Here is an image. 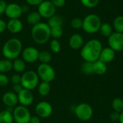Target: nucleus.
<instances>
[{"mask_svg": "<svg viewBox=\"0 0 123 123\" xmlns=\"http://www.w3.org/2000/svg\"><path fill=\"white\" fill-rule=\"evenodd\" d=\"M2 102L5 106L14 107L19 102L17 94L13 92H7L4 94L2 97Z\"/></svg>", "mask_w": 123, "mask_h": 123, "instance_id": "obj_16", "label": "nucleus"}, {"mask_svg": "<svg viewBox=\"0 0 123 123\" xmlns=\"http://www.w3.org/2000/svg\"><path fill=\"white\" fill-rule=\"evenodd\" d=\"M76 117L81 121H88L93 116V109L87 103H81L75 107L74 110Z\"/></svg>", "mask_w": 123, "mask_h": 123, "instance_id": "obj_7", "label": "nucleus"}, {"mask_svg": "<svg viewBox=\"0 0 123 123\" xmlns=\"http://www.w3.org/2000/svg\"><path fill=\"white\" fill-rule=\"evenodd\" d=\"M22 51V43L16 37L6 40L2 47V55L6 59L13 61L19 57Z\"/></svg>", "mask_w": 123, "mask_h": 123, "instance_id": "obj_2", "label": "nucleus"}, {"mask_svg": "<svg viewBox=\"0 0 123 123\" xmlns=\"http://www.w3.org/2000/svg\"><path fill=\"white\" fill-rule=\"evenodd\" d=\"M113 28L115 32L123 33V16L119 15L116 17L113 22Z\"/></svg>", "mask_w": 123, "mask_h": 123, "instance_id": "obj_28", "label": "nucleus"}, {"mask_svg": "<svg viewBox=\"0 0 123 123\" xmlns=\"http://www.w3.org/2000/svg\"><path fill=\"white\" fill-rule=\"evenodd\" d=\"M6 30V22L2 19H0V34L3 33Z\"/></svg>", "mask_w": 123, "mask_h": 123, "instance_id": "obj_41", "label": "nucleus"}, {"mask_svg": "<svg viewBox=\"0 0 123 123\" xmlns=\"http://www.w3.org/2000/svg\"><path fill=\"white\" fill-rule=\"evenodd\" d=\"M93 68H94V74L97 75H103L107 71V63L97 60L93 63Z\"/></svg>", "mask_w": 123, "mask_h": 123, "instance_id": "obj_19", "label": "nucleus"}, {"mask_svg": "<svg viewBox=\"0 0 123 123\" xmlns=\"http://www.w3.org/2000/svg\"><path fill=\"white\" fill-rule=\"evenodd\" d=\"M18 102L19 103L25 107H28L31 105L34 101V96L30 90L23 89L18 94Z\"/></svg>", "mask_w": 123, "mask_h": 123, "instance_id": "obj_14", "label": "nucleus"}, {"mask_svg": "<svg viewBox=\"0 0 123 123\" xmlns=\"http://www.w3.org/2000/svg\"><path fill=\"white\" fill-rule=\"evenodd\" d=\"M39 53L40 51L35 47H27L22 51V59L25 61V62L29 63H35L37 61H38Z\"/></svg>", "mask_w": 123, "mask_h": 123, "instance_id": "obj_12", "label": "nucleus"}, {"mask_svg": "<svg viewBox=\"0 0 123 123\" xmlns=\"http://www.w3.org/2000/svg\"><path fill=\"white\" fill-rule=\"evenodd\" d=\"M14 117L12 112L4 110L0 112V123H13Z\"/></svg>", "mask_w": 123, "mask_h": 123, "instance_id": "obj_25", "label": "nucleus"}, {"mask_svg": "<svg viewBox=\"0 0 123 123\" xmlns=\"http://www.w3.org/2000/svg\"><path fill=\"white\" fill-rule=\"evenodd\" d=\"M102 21L100 17L95 14H89L83 19L82 29L89 34H94L99 30Z\"/></svg>", "mask_w": 123, "mask_h": 123, "instance_id": "obj_4", "label": "nucleus"}, {"mask_svg": "<svg viewBox=\"0 0 123 123\" xmlns=\"http://www.w3.org/2000/svg\"><path fill=\"white\" fill-rule=\"evenodd\" d=\"M22 29L23 24L19 19H11L6 22V30L11 33H19Z\"/></svg>", "mask_w": 123, "mask_h": 123, "instance_id": "obj_15", "label": "nucleus"}, {"mask_svg": "<svg viewBox=\"0 0 123 123\" xmlns=\"http://www.w3.org/2000/svg\"><path fill=\"white\" fill-rule=\"evenodd\" d=\"M9 82V77L5 74H0V86H5Z\"/></svg>", "mask_w": 123, "mask_h": 123, "instance_id": "obj_35", "label": "nucleus"}, {"mask_svg": "<svg viewBox=\"0 0 123 123\" xmlns=\"http://www.w3.org/2000/svg\"><path fill=\"white\" fill-rule=\"evenodd\" d=\"M23 86H22L21 84H14L13 85V92H14L15 94H18L22 89H23Z\"/></svg>", "mask_w": 123, "mask_h": 123, "instance_id": "obj_40", "label": "nucleus"}, {"mask_svg": "<svg viewBox=\"0 0 123 123\" xmlns=\"http://www.w3.org/2000/svg\"><path fill=\"white\" fill-rule=\"evenodd\" d=\"M27 4L31 6H38L40 5L44 0H25Z\"/></svg>", "mask_w": 123, "mask_h": 123, "instance_id": "obj_39", "label": "nucleus"}, {"mask_svg": "<svg viewBox=\"0 0 123 123\" xmlns=\"http://www.w3.org/2000/svg\"><path fill=\"white\" fill-rule=\"evenodd\" d=\"M81 71L83 74L86 75H91L94 74L93 63L89 61H84L81 66Z\"/></svg>", "mask_w": 123, "mask_h": 123, "instance_id": "obj_29", "label": "nucleus"}, {"mask_svg": "<svg viewBox=\"0 0 123 123\" xmlns=\"http://www.w3.org/2000/svg\"><path fill=\"white\" fill-rule=\"evenodd\" d=\"M10 81H11V82L12 83L13 85L21 84V76H19L17 74H13L10 78Z\"/></svg>", "mask_w": 123, "mask_h": 123, "instance_id": "obj_36", "label": "nucleus"}, {"mask_svg": "<svg viewBox=\"0 0 123 123\" xmlns=\"http://www.w3.org/2000/svg\"><path fill=\"white\" fill-rule=\"evenodd\" d=\"M41 18L42 17L37 11V12H31L28 13L27 18H26V20L29 25L34 26V25L40 22Z\"/></svg>", "mask_w": 123, "mask_h": 123, "instance_id": "obj_20", "label": "nucleus"}, {"mask_svg": "<svg viewBox=\"0 0 123 123\" xmlns=\"http://www.w3.org/2000/svg\"><path fill=\"white\" fill-rule=\"evenodd\" d=\"M12 69L14 70L15 72L17 73H22L25 70L26 68V64L25 62L23 59L21 58H16L14 60H13L12 61Z\"/></svg>", "mask_w": 123, "mask_h": 123, "instance_id": "obj_23", "label": "nucleus"}, {"mask_svg": "<svg viewBox=\"0 0 123 123\" xmlns=\"http://www.w3.org/2000/svg\"><path fill=\"white\" fill-rule=\"evenodd\" d=\"M119 121L120 123H123V112L121 113H120V118H119Z\"/></svg>", "mask_w": 123, "mask_h": 123, "instance_id": "obj_44", "label": "nucleus"}, {"mask_svg": "<svg viewBox=\"0 0 123 123\" xmlns=\"http://www.w3.org/2000/svg\"><path fill=\"white\" fill-rule=\"evenodd\" d=\"M50 49L54 53H58L61 49V43L57 39H53L50 43Z\"/></svg>", "mask_w": 123, "mask_h": 123, "instance_id": "obj_32", "label": "nucleus"}, {"mask_svg": "<svg viewBox=\"0 0 123 123\" xmlns=\"http://www.w3.org/2000/svg\"><path fill=\"white\" fill-rule=\"evenodd\" d=\"M12 61L9 59L0 60V74L9 72L12 69Z\"/></svg>", "mask_w": 123, "mask_h": 123, "instance_id": "obj_24", "label": "nucleus"}, {"mask_svg": "<svg viewBox=\"0 0 123 123\" xmlns=\"http://www.w3.org/2000/svg\"><path fill=\"white\" fill-rule=\"evenodd\" d=\"M39 79L37 72L30 70L21 76V84L24 89L32 91L38 86Z\"/></svg>", "mask_w": 123, "mask_h": 123, "instance_id": "obj_5", "label": "nucleus"}, {"mask_svg": "<svg viewBox=\"0 0 123 123\" xmlns=\"http://www.w3.org/2000/svg\"><path fill=\"white\" fill-rule=\"evenodd\" d=\"M99 31L103 36L109 37L113 32V27L110 24L105 22L102 23Z\"/></svg>", "mask_w": 123, "mask_h": 123, "instance_id": "obj_26", "label": "nucleus"}, {"mask_svg": "<svg viewBox=\"0 0 123 123\" xmlns=\"http://www.w3.org/2000/svg\"><path fill=\"white\" fill-rule=\"evenodd\" d=\"M69 46L74 50L81 49L84 45V38L83 37L78 33H75L72 35L68 40Z\"/></svg>", "mask_w": 123, "mask_h": 123, "instance_id": "obj_18", "label": "nucleus"}, {"mask_svg": "<svg viewBox=\"0 0 123 123\" xmlns=\"http://www.w3.org/2000/svg\"><path fill=\"white\" fill-rule=\"evenodd\" d=\"M56 8H61L65 6L66 0H50Z\"/></svg>", "mask_w": 123, "mask_h": 123, "instance_id": "obj_37", "label": "nucleus"}, {"mask_svg": "<svg viewBox=\"0 0 123 123\" xmlns=\"http://www.w3.org/2000/svg\"><path fill=\"white\" fill-rule=\"evenodd\" d=\"M80 1L84 6L89 9L97 6L99 3V0H80Z\"/></svg>", "mask_w": 123, "mask_h": 123, "instance_id": "obj_34", "label": "nucleus"}, {"mask_svg": "<svg viewBox=\"0 0 123 123\" xmlns=\"http://www.w3.org/2000/svg\"><path fill=\"white\" fill-rule=\"evenodd\" d=\"M110 117L113 121H117V120H119V118H120V113L116 112H113L112 113L110 114Z\"/></svg>", "mask_w": 123, "mask_h": 123, "instance_id": "obj_42", "label": "nucleus"}, {"mask_svg": "<svg viewBox=\"0 0 123 123\" xmlns=\"http://www.w3.org/2000/svg\"><path fill=\"white\" fill-rule=\"evenodd\" d=\"M109 47L115 52H120L123 50V33L113 32L108 37Z\"/></svg>", "mask_w": 123, "mask_h": 123, "instance_id": "obj_10", "label": "nucleus"}, {"mask_svg": "<svg viewBox=\"0 0 123 123\" xmlns=\"http://www.w3.org/2000/svg\"><path fill=\"white\" fill-rule=\"evenodd\" d=\"M51 91V86L50 83L42 81L37 86V92L42 97L48 96Z\"/></svg>", "mask_w": 123, "mask_h": 123, "instance_id": "obj_21", "label": "nucleus"}, {"mask_svg": "<svg viewBox=\"0 0 123 123\" xmlns=\"http://www.w3.org/2000/svg\"><path fill=\"white\" fill-rule=\"evenodd\" d=\"M7 4H8L4 0H0V15L5 13Z\"/></svg>", "mask_w": 123, "mask_h": 123, "instance_id": "obj_38", "label": "nucleus"}, {"mask_svg": "<svg viewBox=\"0 0 123 123\" xmlns=\"http://www.w3.org/2000/svg\"><path fill=\"white\" fill-rule=\"evenodd\" d=\"M31 36L35 43L39 45L46 43L50 37V27L45 22H40L32 26Z\"/></svg>", "mask_w": 123, "mask_h": 123, "instance_id": "obj_3", "label": "nucleus"}, {"mask_svg": "<svg viewBox=\"0 0 123 123\" xmlns=\"http://www.w3.org/2000/svg\"><path fill=\"white\" fill-rule=\"evenodd\" d=\"M115 51L112 50L111 48L107 47V48H102L99 60L105 63H107L112 61L115 59Z\"/></svg>", "mask_w": 123, "mask_h": 123, "instance_id": "obj_17", "label": "nucleus"}, {"mask_svg": "<svg viewBox=\"0 0 123 123\" xmlns=\"http://www.w3.org/2000/svg\"><path fill=\"white\" fill-rule=\"evenodd\" d=\"M56 7L50 0H44L40 5L37 6V12L41 17L49 19L55 14Z\"/></svg>", "mask_w": 123, "mask_h": 123, "instance_id": "obj_9", "label": "nucleus"}, {"mask_svg": "<svg viewBox=\"0 0 123 123\" xmlns=\"http://www.w3.org/2000/svg\"><path fill=\"white\" fill-rule=\"evenodd\" d=\"M102 48V43L99 40L92 39L84 44L80 54L84 61L94 63L99 60Z\"/></svg>", "mask_w": 123, "mask_h": 123, "instance_id": "obj_1", "label": "nucleus"}, {"mask_svg": "<svg viewBox=\"0 0 123 123\" xmlns=\"http://www.w3.org/2000/svg\"><path fill=\"white\" fill-rule=\"evenodd\" d=\"M71 26L74 30H79L82 28L83 26V19L79 17H75L71 21Z\"/></svg>", "mask_w": 123, "mask_h": 123, "instance_id": "obj_33", "label": "nucleus"}, {"mask_svg": "<svg viewBox=\"0 0 123 123\" xmlns=\"http://www.w3.org/2000/svg\"><path fill=\"white\" fill-rule=\"evenodd\" d=\"M112 107L115 112L121 113L123 112V100L121 98L117 97L112 100Z\"/></svg>", "mask_w": 123, "mask_h": 123, "instance_id": "obj_30", "label": "nucleus"}, {"mask_svg": "<svg viewBox=\"0 0 123 123\" xmlns=\"http://www.w3.org/2000/svg\"><path fill=\"white\" fill-rule=\"evenodd\" d=\"M37 74L42 81L52 82L55 78V71L49 63H40L37 68Z\"/></svg>", "mask_w": 123, "mask_h": 123, "instance_id": "obj_6", "label": "nucleus"}, {"mask_svg": "<svg viewBox=\"0 0 123 123\" xmlns=\"http://www.w3.org/2000/svg\"><path fill=\"white\" fill-rule=\"evenodd\" d=\"M53 107L50 103L43 101L37 104L35 106L36 115L42 119L49 117L53 114Z\"/></svg>", "mask_w": 123, "mask_h": 123, "instance_id": "obj_11", "label": "nucleus"}, {"mask_svg": "<svg viewBox=\"0 0 123 123\" xmlns=\"http://www.w3.org/2000/svg\"><path fill=\"white\" fill-rule=\"evenodd\" d=\"M52 60V55L49 51L42 50L39 53L38 61L41 63H49Z\"/></svg>", "mask_w": 123, "mask_h": 123, "instance_id": "obj_27", "label": "nucleus"}, {"mask_svg": "<svg viewBox=\"0 0 123 123\" xmlns=\"http://www.w3.org/2000/svg\"><path fill=\"white\" fill-rule=\"evenodd\" d=\"M40 119L41 118H40L37 115L31 116L29 123H40Z\"/></svg>", "mask_w": 123, "mask_h": 123, "instance_id": "obj_43", "label": "nucleus"}, {"mask_svg": "<svg viewBox=\"0 0 123 123\" xmlns=\"http://www.w3.org/2000/svg\"><path fill=\"white\" fill-rule=\"evenodd\" d=\"M23 12L22 6L17 3H10L7 4L5 14L9 19H19Z\"/></svg>", "mask_w": 123, "mask_h": 123, "instance_id": "obj_13", "label": "nucleus"}, {"mask_svg": "<svg viewBox=\"0 0 123 123\" xmlns=\"http://www.w3.org/2000/svg\"><path fill=\"white\" fill-rule=\"evenodd\" d=\"M14 122L16 123H29L31 114L30 110L27 109V107L22 105L17 106L14 108L13 112Z\"/></svg>", "mask_w": 123, "mask_h": 123, "instance_id": "obj_8", "label": "nucleus"}, {"mask_svg": "<svg viewBox=\"0 0 123 123\" xmlns=\"http://www.w3.org/2000/svg\"><path fill=\"white\" fill-rule=\"evenodd\" d=\"M63 28L62 27H54L50 28V37L53 39H58L63 35Z\"/></svg>", "mask_w": 123, "mask_h": 123, "instance_id": "obj_31", "label": "nucleus"}, {"mask_svg": "<svg viewBox=\"0 0 123 123\" xmlns=\"http://www.w3.org/2000/svg\"><path fill=\"white\" fill-rule=\"evenodd\" d=\"M48 26L51 27H62L63 24V18L58 14H54L49 19H48Z\"/></svg>", "mask_w": 123, "mask_h": 123, "instance_id": "obj_22", "label": "nucleus"}]
</instances>
